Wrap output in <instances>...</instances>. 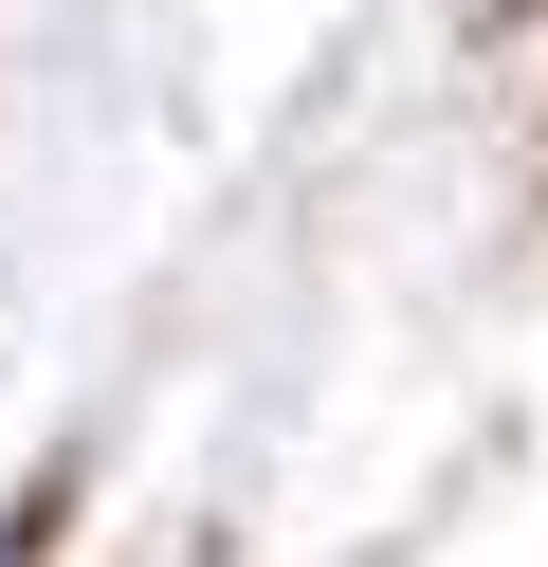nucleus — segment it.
<instances>
[{
  "mask_svg": "<svg viewBox=\"0 0 548 567\" xmlns=\"http://www.w3.org/2000/svg\"><path fill=\"white\" fill-rule=\"evenodd\" d=\"M37 530H55V494H19V513H0V567H37Z\"/></svg>",
  "mask_w": 548,
  "mask_h": 567,
  "instance_id": "f257e3e1",
  "label": "nucleus"
}]
</instances>
